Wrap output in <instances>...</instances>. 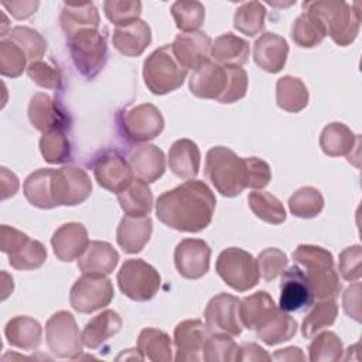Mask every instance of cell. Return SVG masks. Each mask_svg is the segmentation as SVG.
<instances>
[{"label":"cell","instance_id":"cell-1","mask_svg":"<svg viewBox=\"0 0 362 362\" xmlns=\"http://www.w3.org/2000/svg\"><path fill=\"white\" fill-rule=\"evenodd\" d=\"M216 198L211 188L199 180L163 192L156 202V214L160 222L180 232H201L212 221Z\"/></svg>","mask_w":362,"mask_h":362},{"label":"cell","instance_id":"cell-2","mask_svg":"<svg viewBox=\"0 0 362 362\" xmlns=\"http://www.w3.org/2000/svg\"><path fill=\"white\" fill-rule=\"evenodd\" d=\"M188 86L191 93L198 98L233 103L246 95L247 74L239 66H223L208 61L192 71Z\"/></svg>","mask_w":362,"mask_h":362},{"label":"cell","instance_id":"cell-3","mask_svg":"<svg viewBox=\"0 0 362 362\" xmlns=\"http://www.w3.org/2000/svg\"><path fill=\"white\" fill-rule=\"evenodd\" d=\"M205 175L223 197H238L247 188L246 158L228 147H212L205 157Z\"/></svg>","mask_w":362,"mask_h":362},{"label":"cell","instance_id":"cell-4","mask_svg":"<svg viewBox=\"0 0 362 362\" xmlns=\"http://www.w3.org/2000/svg\"><path fill=\"white\" fill-rule=\"evenodd\" d=\"M345 1L317 0L303 3L304 11L315 16L325 28L327 35L339 47H346L355 41L361 27V16L356 8Z\"/></svg>","mask_w":362,"mask_h":362},{"label":"cell","instance_id":"cell-5","mask_svg":"<svg viewBox=\"0 0 362 362\" xmlns=\"http://www.w3.org/2000/svg\"><path fill=\"white\" fill-rule=\"evenodd\" d=\"M187 69L174 57L171 45L154 49L143 64V79L154 95H165L178 89L185 78Z\"/></svg>","mask_w":362,"mask_h":362},{"label":"cell","instance_id":"cell-6","mask_svg":"<svg viewBox=\"0 0 362 362\" xmlns=\"http://www.w3.org/2000/svg\"><path fill=\"white\" fill-rule=\"evenodd\" d=\"M71 58L78 72L88 79L95 78L105 66L107 45L105 37L95 28H83L68 37Z\"/></svg>","mask_w":362,"mask_h":362},{"label":"cell","instance_id":"cell-7","mask_svg":"<svg viewBox=\"0 0 362 362\" xmlns=\"http://www.w3.org/2000/svg\"><path fill=\"white\" fill-rule=\"evenodd\" d=\"M215 270L229 287L240 293L253 288L260 277L257 260L239 247L222 250L216 259Z\"/></svg>","mask_w":362,"mask_h":362},{"label":"cell","instance_id":"cell-8","mask_svg":"<svg viewBox=\"0 0 362 362\" xmlns=\"http://www.w3.org/2000/svg\"><path fill=\"white\" fill-rule=\"evenodd\" d=\"M117 284L126 297L134 301H147L157 294L161 277L158 272L143 259H129L122 264L117 273Z\"/></svg>","mask_w":362,"mask_h":362},{"label":"cell","instance_id":"cell-9","mask_svg":"<svg viewBox=\"0 0 362 362\" xmlns=\"http://www.w3.org/2000/svg\"><path fill=\"white\" fill-rule=\"evenodd\" d=\"M45 339L57 358L78 359L82 354V335L74 315L68 311H57L49 317L45 324Z\"/></svg>","mask_w":362,"mask_h":362},{"label":"cell","instance_id":"cell-10","mask_svg":"<svg viewBox=\"0 0 362 362\" xmlns=\"http://www.w3.org/2000/svg\"><path fill=\"white\" fill-rule=\"evenodd\" d=\"M115 290L112 281L102 274H83L71 287L69 303L82 314H90L110 304Z\"/></svg>","mask_w":362,"mask_h":362},{"label":"cell","instance_id":"cell-11","mask_svg":"<svg viewBox=\"0 0 362 362\" xmlns=\"http://www.w3.org/2000/svg\"><path fill=\"white\" fill-rule=\"evenodd\" d=\"M51 192L57 206H74L86 201L92 192V181L85 170L65 165L52 171Z\"/></svg>","mask_w":362,"mask_h":362},{"label":"cell","instance_id":"cell-12","mask_svg":"<svg viewBox=\"0 0 362 362\" xmlns=\"http://www.w3.org/2000/svg\"><path fill=\"white\" fill-rule=\"evenodd\" d=\"M122 127L127 139L146 143L163 132L164 117L158 107L151 103H143L124 112Z\"/></svg>","mask_w":362,"mask_h":362},{"label":"cell","instance_id":"cell-13","mask_svg":"<svg viewBox=\"0 0 362 362\" xmlns=\"http://www.w3.org/2000/svg\"><path fill=\"white\" fill-rule=\"evenodd\" d=\"M240 300L228 293H219L209 300L205 308V324L211 332H225L238 337L242 332L239 318Z\"/></svg>","mask_w":362,"mask_h":362},{"label":"cell","instance_id":"cell-14","mask_svg":"<svg viewBox=\"0 0 362 362\" xmlns=\"http://www.w3.org/2000/svg\"><path fill=\"white\" fill-rule=\"evenodd\" d=\"M93 175L102 188L115 194L122 192L133 181L129 161L117 151L102 153L93 163Z\"/></svg>","mask_w":362,"mask_h":362},{"label":"cell","instance_id":"cell-15","mask_svg":"<svg viewBox=\"0 0 362 362\" xmlns=\"http://www.w3.org/2000/svg\"><path fill=\"white\" fill-rule=\"evenodd\" d=\"M211 247L202 239H182L174 250V263L185 279H199L209 270Z\"/></svg>","mask_w":362,"mask_h":362},{"label":"cell","instance_id":"cell-16","mask_svg":"<svg viewBox=\"0 0 362 362\" xmlns=\"http://www.w3.org/2000/svg\"><path fill=\"white\" fill-rule=\"evenodd\" d=\"M28 119L31 124L44 133L54 130H66L71 119L62 105L52 96L38 92L28 105Z\"/></svg>","mask_w":362,"mask_h":362},{"label":"cell","instance_id":"cell-17","mask_svg":"<svg viewBox=\"0 0 362 362\" xmlns=\"http://www.w3.org/2000/svg\"><path fill=\"white\" fill-rule=\"evenodd\" d=\"M314 301L311 286L305 273L298 266H291L281 273L279 307L286 313L301 311Z\"/></svg>","mask_w":362,"mask_h":362},{"label":"cell","instance_id":"cell-18","mask_svg":"<svg viewBox=\"0 0 362 362\" xmlns=\"http://www.w3.org/2000/svg\"><path fill=\"white\" fill-rule=\"evenodd\" d=\"M211 47L212 41L209 35L204 31L181 33L171 44L174 57L187 71H195L205 62H208L211 55Z\"/></svg>","mask_w":362,"mask_h":362},{"label":"cell","instance_id":"cell-19","mask_svg":"<svg viewBox=\"0 0 362 362\" xmlns=\"http://www.w3.org/2000/svg\"><path fill=\"white\" fill-rule=\"evenodd\" d=\"M209 329L201 320L181 321L174 329L175 361H199Z\"/></svg>","mask_w":362,"mask_h":362},{"label":"cell","instance_id":"cell-20","mask_svg":"<svg viewBox=\"0 0 362 362\" xmlns=\"http://www.w3.org/2000/svg\"><path fill=\"white\" fill-rule=\"evenodd\" d=\"M86 228L79 222H68L61 225L51 238V245L57 259L61 262H72L79 259L89 245Z\"/></svg>","mask_w":362,"mask_h":362},{"label":"cell","instance_id":"cell-21","mask_svg":"<svg viewBox=\"0 0 362 362\" xmlns=\"http://www.w3.org/2000/svg\"><path fill=\"white\" fill-rule=\"evenodd\" d=\"M287 55L288 44L279 34L264 33L253 44V59L266 72H280L286 65Z\"/></svg>","mask_w":362,"mask_h":362},{"label":"cell","instance_id":"cell-22","mask_svg":"<svg viewBox=\"0 0 362 362\" xmlns=\"http://www.w3.org/2000/svg\"><path fill=\"white\" fill-rule=\"evenodd\" d=\"M129 164L136 178L150 184L158 180L165 171V156L154 144L141 143L129 154Z\"/></svg>","mask_w":362,"mask_h":362},{"label":"cell","instance_id":"cell-23","mask_svg":"<svg viewBox=\"0 0 362 362\" xmlns=\"http://www.w3.org/2000/svg\"><path fill=\"white\" fill-rule=\"evenodd\" d=\"M112 41L120 54L126 57H139L151 42V30L146 21L139 18L116 27Z\"/></svg>","mask_w":362,"mask_h":362},{"label":"cell","instance_id":"cell-24","mask_svg":"<svg viewBox=\"0 0 362 362\" xmlns=\"http://www.w3.org/2000/svg\"><path fill=\"white\" fill-rule=\"evenodd\" d=\"M119 263L116 249L103 240H90L86 250L78 259V267L83 274H110Z\"/></svg>","mask_w":362,"mask_h":362},{"label":"cell","instance_id":"cell-25","mask_svg":"<svg viewBox=\"0 0 362 362\" xmlns=\"http://www.w3.org/2000/svg\"><path fill=\"white\" fill-rule=\"evenodd\" d=\"M151 232L153 221L148 215L140 218L126 215L117 226L116 240L126 253H139L150 240Z\"/></svg>","mask_w":362,"mask_h":362},{"label":"cell","instance_id":"cell-26","mask_svg":"<svg viewBox=\"0 0 362 362\" xmlns=\"http://www.w3.org/2000/svg\"><path fill=\"white\" fill-rule=\"evenodd\" d=\"M201 164L198 146L189 139L175 140L168 151V167L178 178L192 180L197 177Z\"/></svg>","mask_w":362,"mask_h":362},{"label":"cell","instance_id":"cell-27","mask_svg":"<svg viewBox=\"0 0 362 362\" xmlns=\"http://www.w3.org/2000/svg\"><path fill=\"white\" fill-rule=\"evenodd\" d=\"M359 136L344 123L332 122L327 124L320 136V147L329 157L351 156L352 151L359 146Z\"/></svg>","mask_w":362,"mask_h":362},{"label":"cell","instance_id":"cell-28","mask_svg":"<svg viewBox=\"0 0 362 362\" xmlns=\"http://www.w3.org/2000/svg\"><path fill=\"white\" fill-rule=\"evenodd\" d=\"M249 42L232 33L219 35L211 47L214 62L223 66H242L249 59Z\"/></svg>","mask_w":362,"mask_h":362},{"label":"cell","instance_id":"cell-29","mask_svg":"<svg viewBox=\"0 0 362 362\" xmlns=\"http://www.w3.org/2000/svg\"><path fill=\"white\" fill-rule=\"evenodd\" d=\"M4 335L11 346L33 351L41 344L42 328L37 320L27 315H17L6 324Z\"/></svg>","mask_w":362,"mask_h":362},{"label":"cell","instance_id":"cell-30","mask_svg":"<svg viewBox=\"0 0 362 362\" xmlns=\"http://www.w3.org/2000/svg\"><path fill=\"white\" fill-rule=\"evenodd\" d=\"M122 318L113 310H105L93 317L82 331V342L89 349H96L122 329Z\"/></svg>","mask_w":362,"mask_h":362},{"label":"cell","instance_id":"cell-31","mask_svg":"<svg viewBox=\"0 0 362 362\" xmlns=\"http://www.w3.org/2000/svg\"><path fill=\"white\" fill-rule=\"evenodd\" d=\"M297 328V321L286 311L277 308L256 328V335L266 345H277L291 339L296 335Z\"/></svg>","mask_w":362,"mask_h":362},{"label":"cell","instance_id":"cell-32","mask_svg":"<svg viewBox=\"0 0 362 362\" xmlns=\"http://www.w3.org/2000/svg\"><path fill=\"white\" fill-rule=\"evenodd\" d=\"M120 208L127 216H147L153 209V192L147 182L133 178L130 185L117 194Z\"/></svg>","mask_w":362,"mask_h":362},{"label":"cell","instance_id":"cell-33","mask_svg":"<svg viewBox=\"0 0 362 362\" xmlns=\"http://www.w3.org/2000/svg\"><path fill=\"white\" fill-rule=\"evenodd\" d=\"M276 310L277 305L273 297L262 290L240 300L239 318L247 329H256Z\"/></svg>","mask_w":362,"mask_h":362},{"label":"cell","instance_id":"cell-34","mask_svg":"<svg viewBox=\"0 0 362 362\" xmlns=\"http://www.w3.org/2000/svg\"><path fill=\"white\" fill-rule=\"evenodd\" d=\"M276 102L286 112H301L308 105V89L300 78L284 75L276 83Z\"/></svg>","mask_w":362,"mask_h":362},{"label":"cell","instance_id":"cell-35","mask_svg":"<svg viewBox=\"0 0 362 362\" xmlns=\"http://www.w3.org/2000/svg\"><path fill=\"white\" fill-rule=\"evenodd\" d=\"M137 351L143 359L168 362L173 359V345L168 334L157 328H144L137 338Z\"/></svg>","mask_w":362,"mask_h":362},{"label":"cell","instance_id":"cell-36","mask_svg":"<svg viewBox=\"0 0 362 362\" xmlns=\"http://www.w3.org/2000/svg\"><path fill=\"white\" fill-rule=\"evenodd\" d=\"M52 171L54 168H40L25 178L23 191L24 197L33 206L41 209H51L57 206L51 192Z\"/></svg>","mask_w":362,"mask_h":362},{"label":"cell","instance_id":"cell-37","mask_svg":"<svg viewBox=\"0 0 362 362\" xmlns=\"http://www.w3.org/2000/svg\"><path fill=\"white\" fill-rule=\"evenodd\" d=\"M61 27L66 37H71L83 28H99V13L93 3L88 4H64L59 16Z\"/></svg>","mask_w":362,"mask_h":362},{"label":"cell","instance_id":"cell-38","mask_svg":"<svg viewBox=\"0 0 362 362\" xmlns=\"http://www.w3.org/2000/svg\"><path fill=\"white\" fill-rule=\"evenodd\" d=\"M327 33L321 21L308 11H303L293 23L291 38L301 48H313L322 42Z\"/></svg>","mask_w":362,"mask_h":362},{"label":"cell","instance_id":"cell-39","mask_svg":"<svg viewBox=\"0 0 362 362\" xmlns=\"http://www.w3.org/2000/svg\"><path fill=\"white\" fill-rule=\"evenodd\" d=\"M304 273L311 286L314 298H335L339 294L342 286L338 273L334 270V266L308 267Z\"/></svg>","mask_w":362,"mask_h":362},{"label":"cell","instance_id":"cell-40","mask_svg":"<svg viewBox=\"0 0 362 362\" xmlns=\"http://www.w3.org/2000/svg\"><path fill=\"white\" fill-rule=\"evenodd\" d=\"M338 315V304L335 298L320 300L310 313L305 315L301 324V334L305 338L314 337L322 328L332 325Z\"/></svg>","mask_w":362,"mask_h":362},{"label":"cell","instance_id":"cell-41","mask_svg":"<svg viewBox=\"0 0 362 362\" xmlns=\"http://www.w3.org/2000/svg\"><path fill=\"white\" fill-rule=\"evenodd\" d=\"M250 211L262 221L273 225L286 221V209L279 198L264 191H253L247 197Z\"/></svg>","mask_w":362,"mask_h":362},{"label":"cell","instance_id":"cell-42","mask_svg":"<svg viewBox=\"0 0 362 362\" xmlns=\"http://www.w3.org/2000/svg\"><path fill=\"white\" fill-rule=\"evenodd\" d=\"M264 18L266 8L260 1H246L236 8L233 27L247 37H255L263 31Z\"/></svg>","mask_w":362,"mask_h":362},{"label":"cell","instance_id":"cell-43","mask_svg":"<svg viewBox=\"0 0 362 362\" xmlns=\"http://www.w3.org/2000/svg\"><path fill=\"white\" fill-rule=\"evenodd\" d=\"M202 359L206 362L239 361V345L225 332H212L204 344Z\"/></svg>","mask_w":362,"mask_h":362},{"label":"cell","instance_id":"cell-44","mask_svg":"<svg viewBox=\"0 0 362 362\" xmlns=\"http://www.w3.org/2000/svg\"><path fill=\"white\" fill-rule=\"evenodd\" d=\"M171 14L177 28L182 33L198 31L205 20V7L197 0H180L173 3Z\"/></svg>","mask_w":362,"mask_h":362},{"label":"cell","instance_id":"cell-45","mask_svg":"<svg viewBox=\"0 0 362 362\" xmlns=\"http://www.w3.org/2000/svg\"><path fill=\"white\" fill-rule=\"evenodd\" d=\"M324 208V198L314 187H301L288 198V209L297 218H314Z\"/></svg>","mask_w":362,"mask_h":362},{"label":"cell","instance_id":"cell-46","mask_svg":"<svg viewBox=\"0 0 362 362\" xmlns=\"http://www.w3.org/2000/svg\"><path fill=\"white\" fill-rule=\"evenodd\" d=\"M342 341L332 331L317 334L308 346V358L313 362H337L342 359Z\"/></svg>","mask_w":362,"mask_h":362},{"label":"cell","instance_id":"cell-47","mask_svg":"<svg viewBox=\"0 0 362 362\" xmlns=\"http://www.w3.org/2000/svg\"><path fill=\"white\" fill-rule=\"evenodd\" d=\"M8 40L16 42L24 51L30 62L41 59L47 51L45 38L37 30L25 25L13 27L8 31Z\"/></svg>","mask_w":362,"mask_h":362},{"label":"cell","instance_id":"cell-48","mask_svg":"<svg viewBox=\"0 0 362 362\" xmlns=\"http://www.w3.org/2000/svg\"><path fill=\"white\" fill-rule=\"evenodd\" d=\"M40 151L49 164L66 163L71 157V143L65 130H54L44 133L40 139Z\"/></svg>","mask_w":362,"mask_h":362},{"label":"cell","instance_id":"cell-49","mask_svg":"<svg viewBox=\"0 0 362 362\" xmlns=\"http://www.w3.org/2000/svg\"><path fill=\"white\" fill-rule=\"evenodd\" d=\"M47 260V249L45 246L31 239L21 246L17 252L8 255V263L11 267L17 270H34L41 267Z\"/></svg>","mask_w":362,"mask_h":362},{"label":"cell","instance_id":"cell-50","mask_svg":"<svg viewBox=\"0 0 362 362\" xmlns=\"http://www.w3.org/2000/svg\"><path fill=\"white\" fill-rule=\"evenodd\" d=\"M27 57L24 51L11 40L0 41V74L7 78H17L25 69Z\"/></svg>","mask_w":362,"mask_h":362},{"label":"cell","instance_id":"cell-51","mask_svg":"<svg viewBox=\"0 0 362 362\" xmlns=\"http://www.w3.org/2000/svg\"><path fill=\"white\" fill-rule=\"evenodd\" d=\"M103 10L107 20L116 27L139 20L141 14V1L139 0H106Z\"/></svg>","mask_w":362,"mask_h":362},{"label":"cell","instance_id":"cell-52","mask_svg":"<svg viewBox=\"0 0 362 362\" xmlns=\"http://www.w3.org/2000/svg\"><path fill=\"white\" fill-rule=\"evenodd\" d=\"M27 75L30 79L45 89H61L62 88V74L57 66L38 59L33 61L27 66Z\"/></svg>","mask_w":362,"mask_h":362},{"label":"cell","instance_id":"cell-53","mask_svg":"<svg viewBox=\"0 0 362 362\" xmlns=\"http://www.w3.org/2000/svg\"><path fill=\"white\" fill-rule=\"evenodd\" d=\"M287 263H288V259L284 252H281L277 247H267L263 252H260L257 257L259 274L266 281L274 280L277 276H280L286 270Z\"/></svg>","mask_w":362,"mask_h":362},{"label":"cell","instance_id":"cell-54","mask_svg":"<svg viewBox=\"0 0 362 362\" xmlns=\"http://www.w3.org/2000/svg\"><path fill=\"white\" fill-rule=\"evenodd\" d=\"M293 260L301 264L304 269L317 266H334V257L331 252L314 245H298L293 252Z\"/></svg>","mask_w":362,"mask_h":362},{"label":"cell","instance_id":"cell-55","mask_svg":"<svg viewBox=\"0 0 362 362\" xmlns=\"http://www.w3.org/2000/svg\"><path fill=\"white\" fill-rule=\"evenodd\" d=\"M338 270L348 281H356L362 276V247L354 245L339 253Z\"/></svg>","mask_w":362,"mask_h":362},{"label":"cell","instance_id":"cell-56","mask_svg":"<svg viewBox=\"0 0 362 362\" xmlns=\"http://www.w3.org/2000/svg\"><path fill=\"white\" fill-rule=\"evenodd\" d=\"M247 165V188L262 189L272 180V170L269 164L257 157L246 158Z\"/></svg>","mask_w":362,"mask_h":362},{"label":"cell","instance_id":"cell-57","mask_svg":"<svg viewBox=\"0 0 362 362\" xmlns=\"http://www.w3.org/2000/svg\"><path fill=\"white\" fill-rule=\"evenodd\" d=\"M30 240L28 235L8 225L0 228V249L3 253H14Z\"/></svg>","mask_w":362,"mask_h":362},{"label":"cell","instance_id":"cell-58","mask_svg":"<svg viewBox=\"0 0 362 362\" xmlns=\"http://www.w3.org/2000/svg\"><path fill=\"white\" fill-rule=\"evenodd\" d=\"M342 307L346 315L361 322V283L358 280L345 290Z\"/></svg>","mask_w":362,"mask_h":362},{"label":"cell","instance_id":"cell-59","mask_svg":"<svg viewBox=\"0 0 362 362\" xmlns=\"http://www.w3.org/2000/svg\"><path fill=\"white\" fill-rule=\"evenodd\" d=\"M1 6L4 8H7V11L17 20H25L28 17H31L40 3L37 0H24V1H3Z\"/></svg>","mask_w":362,"mask_h":362},{"label":"cell","instance_id":"cell-60","mask_svg":"<svg viewBox=\"0 0 362 362\" xmlns=\"http://www.w3.org/2000/svg\"><path fill=\"white\" fill-rule=\"evenodd\" d=\"M272 355L255 342H243L239 345V361H270Z\"/></svg>","mask_w":362,"mask_h":362},{"label":"cell","instance_id":"cell-61","mask_svg":"<svg viewBox=\"0 0 362 362\" xmlns=\"http://www.w3.org/2000/svg\"><path fill=\"white\" fill-rule=\"evenodd\" d=\"M0 192H1V199H7L13 197L18 191V178L14 173L8 171L6 167L0 168Z\"/></svg>","mask_w":362,"mask_h":362},{"label":"cell","instance_id":"cell-62","mask_svg":"<svg viewBox=\"0 0 362 362\" xmlns=\"http://www.w3.org/2000/svg\"><path fill=\"white\" fill-rule=\"evenodd\" d=\"M272 359L276 361H305V355L298 346H287L284 349H277Z\"/></svg>","mask_w":362,"mask_h":362}]
</instances>
